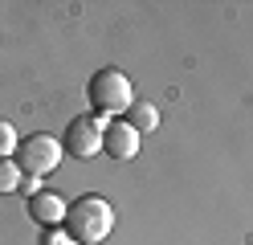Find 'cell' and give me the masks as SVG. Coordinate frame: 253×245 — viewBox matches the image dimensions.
Segmentation results:
<instances>
[{
  "instance_id": "obj_1",
  "label": "cell",
  "mask_w": 253,
  "mask_h": 245,
  "mask_svg": "<svg viewBox=\"0 0 253 245\" xmlns=\"http://www.w3.org/2000/svg\"><path fill=\"white\" fill-rule=\"evenodd\" d=\"M110 229H115V208H110L102 196H78L70 200L66 208V237L78 241V245H98L110 237Z\"/></svg>"
},
{
  "instance_id": "obj_2",
  "label": "cell",
  "mask_w": 253,
  "mask_h": 245,
  "mask_svg": "<svg viewBox=\"0 0 253 245\" xmlns=\"http://www.w3.org/2000/svg\"><path fill=\"white\" fill-rule=\"evenodd\" d=\"M90 106L98 114H123L135 106V90H131V78H126L123 70H115V65H106V70H98L90 78Z\"/></svg>"
},
{
  "instance_id": "obj_3",
  "label": "cell",
  "mask_w": 253,
  "mask_h": 245,
  "mask_svg": "<svg viewBox=\"0 0 253 245\" xmlns=\"http://www.w3.org/2000/svg\"><path fill=\"white\" fill-rule=\"evenodd\" d=\"M61 139H53V135H29V139H21L17 143V168L21 172H29V180H41V176H49V172H57V163H61Z\"/></svg>"
},
{
  "instance_id": "obj_4",
  "label": "cell",
  "mask_w": 253,
  "mask_h": 245,
  "mask_svg": "<svg viewBox=\"0 0 253 245\" xmlns=\"http://www.w3.org/2000/svg\"><path fill=\"white\" fill-rule=\"evenodd\" d=\"M102 131H106V123L94 110L90 114H78V119H70L66 135H61V147H66L74 159H94L102 151Z\"/></svg>"
},
{
  "instance_id": "obj_5",
  "label": "cell",
  "mask_w": 253,
  "mask_h": 245,
  "mask_svg": "<svg viewBox=\"0 0 253 245\" xmlns=\"http://www.w3.org/2000/svg\"><path fill=\"white\" fill-rule=\"evenodd\" d=\"M102 151L110 155V159H135L139 155V131L126 123V119H115V123H106V131H102Z\"/></svg>"
},
{
  "instance_id": "obj_6",
  "label": "cell",
  "mask_w": 253,
  "mask_h": 245,
  "mask_svg": "<svg viewBox=\"0 0 253 245\" xmlns=\"http://www.w3.org/2000/svg\"><path fill=\"white\" fill-rule=\"evenodd\" d=\"M66 200L61 196H53V192H33L29 196V217H33L37 225H61L66 221Z\"/></svg>"
},
{
  "instance_id": "obj_7",
  "label": "cell",
  "mask_w": 253,
  "mask_h": 245,
  "mask_svg": "<svg viewBox=\"0 0 253 245\" xmlns=\"http://www.w3.org/2000/svg\"><path fill=\"white\" fill-rule=\"evenodd\" d=\"M126 123H131L139 135H147V131L160 127V106H151V102H135L131 110H126Z\"/></svg>"
},
{
  "instance_id": "obj_8",
  "label": "cell",
  "mask_w": 253,
  "mask_h": 245,
  "mask_svg": "<svg viewBox=\"0 0 253 245\" xmlns=\"http://www.w3.org/2000/svg\"><path fill=\"white\" fill-rule=\"evenodd\" d=\"M21 180H25V172L17 168V159H0V196L17 192V188H21Z\"/></svg>"
},
{
  "instance_id": "obj_9",
  "label": "cell",
  "mask_w": 253,
  "mask_h": 245,
  "mask_svg": "<svg viewBox=\"0 0 253 245\" xmlns=\"http://www.w3.org/2000/svg\"><path fill=\"white\" fill-rule=\"evenodd\" d=\"M17 131H12V123H4V119H0V159H12V155H17Z\"/></svg>"
},
{
  "instance_id": "obj_10",
  "label": "cell",
  "mask_w": 253,
  "mask_h": 245,
  "mask_svg": "<svg viewBox=\"0 0 253 245\" xmlns=\"http://www.w3.org/2000/svg\"><path fill=\"white\" fill-rule=\"evenodd\" d=\"M66 241H70V237H61V233H57V229H49V233H45V237H41V245H66Z\"/></svg>"
},
{
  "instance_id": "obj_11",
  "label": "cell",
  "mask_w": 253,
  "mask_h": 245,
  "mask_svg": "<svg viewBox=\"0 0 253 245\" xmlns=\"http://www.w3.org/2000/svg\"><path fill=\"white\" fill-rule=\"evenodd\" d=\"M66 245H78V241H66Z\"/></svg>"
}]
</instances>
